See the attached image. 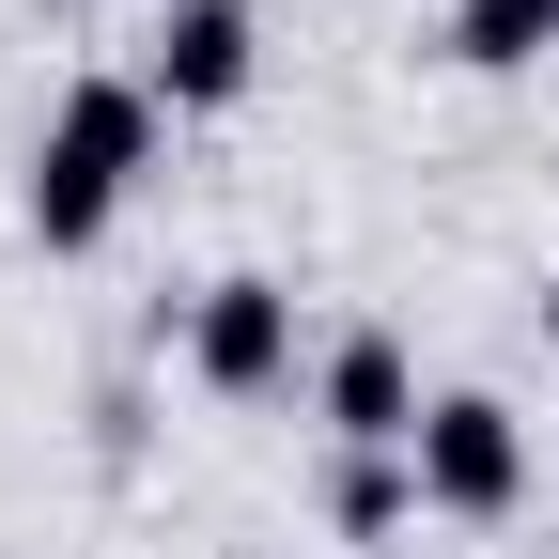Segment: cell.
I'll list each match as a JSON object with an SVG mask.
<instances>
[{
  "label": "cell",
  "mask_w": 559,
  "mask_h": 559,
  "mask_svg": "<svg viewBox=\"0 0 559 559\" xmlns=\"http://www.w3.org/2000/svg\"><path fill=\"white\" fill-rule=\"evenodd\" d=\"M156 94L140 79H62V109H47V140H32V187H16V218H32V249H94L109 218H124V187L156 171Z\"/></svg>",
  "instance_id": "obj_1"
},
{
  "label": "cell",
  "mask_w": 559,
  "mask_h": 559,
  "mask_svg": "<svg viewBox=\"0 0 559 559\" xmlns=\"http://www.w3.org/2000/svg\"><path fill=\"white\" fill-rule=\"evenodd\" d=\"M419 513H451V528H498L528 513V419L498 389H436V419H419Z\"/></svg>",
  "instance_id": "obj_2"
},
{
  "label": "cell",
  "mask_w": 559,
  "mask_h": 559,
  "mask_svg": "<svg viewBox=\"0 0 559 559\" xmlns=\"http://www.w3.org/2000/svg\"><path fill=\"white\" fill-rule=\"evenodd\" d=\"M187 373L218 404H280V389H296V280H264V264L202 280V296H187Z\"/></svg>",
  "instance_id": "obj_3"
},
{
  "label": "cell",
  "mask_w": 559,
  "mask_h": 559,
  "mask_svg": "<svg viewBox=\"0 0 559 559\" xmlns=\"http://www.w3.org/2000/svg\"><path fill=\"white\" fill-rule=\"evenodd\" d=\"M264 79V16L249 0H156V32H140V94L156 109H234Z\"/></svg>",
  "instance_id": "obj_4"
},
{
  "label": "cell",
  "mask_w": 559,
  "mask_h": 559,
  "mask_svg": "<svg viewBox=\"0 0 559 559\" xmlns=\"http://www.w3.org/2000/svg\"><path fill=\"white\" fill-rule=\"evenodd\" d=\"M311 404H326L342 451H419V419H436V404H419V358H404L389 326H342L326 373H311Z\"/></svg>",
  "instance_id": "obj_5"
},
{
  "label": "cell",
  "mask_w": 559,
  "mask_h": 559,
  "mask_svg": "<svg viewBox=\"0 0 559 559\" xmlns=\"http://www.w3.org/2000/svg\"><path fill=\"white\" fill-rule=\"evenodd\" d=\"M559 47V0H451V62L466 79H528Z\"/></svg>",
  "instance_id": "obj_6"
},
{
  "label": "cell",
  "mask_w": 559,
  "mask_h": 559,
  "mask_svg": "<svg viewBox=\"0 0 559 559\" xmlns=\"http://www.w3.org/2000/svg\"><path fill=\"white\" fill-rule=\"evenodd\" d=\"M326 513L358 528V544H389V528L419 513V466H404V451H342V498H326Z\"/></svg>",
  "instance_id": "obj_7"
},
{
  "label": "cell",
  "mask_w": 559,
  "mask_h": 559,
  "mask_svg": "<svg viewBox=\"0 0 559 559\" xmlns=\"http://www.w3.org/2000/svg\"><path fill=\"white\" fill-rule=\"evenodd\" d=\"M544 358H559V280H544Z\"/></svg>",
  "instance_id": "obj_8"
}]
</instances>
